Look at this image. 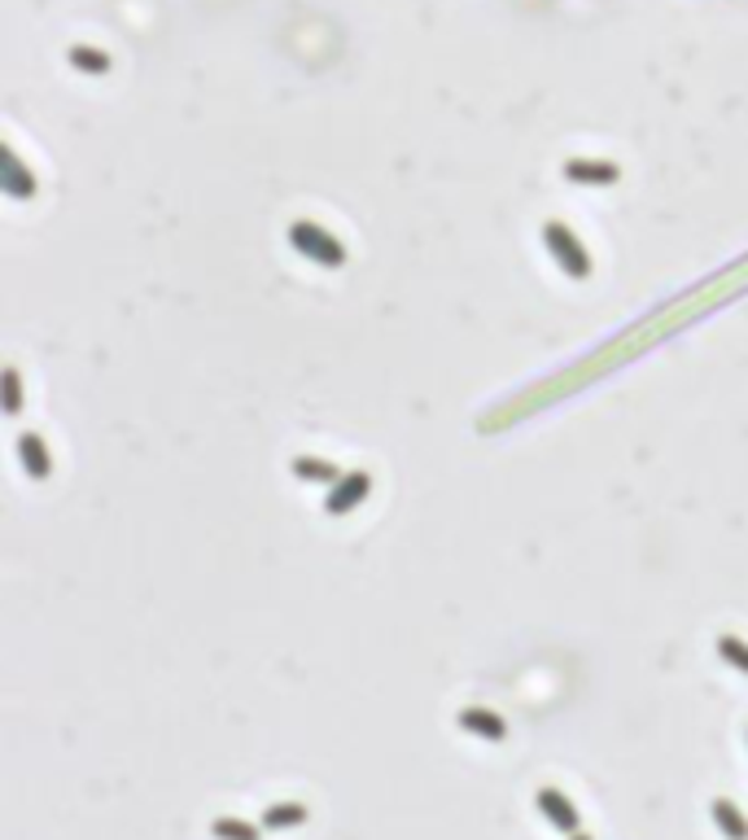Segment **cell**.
I'll list each match as a JSON object with an SVG mask.
<instances>
[{
    "mask_svg": "<svg viewBox=\"0 0 748 840\" xmlns=\"http://www.w3.org/2000/svg\"><path fill=\"white\" fill-rule=\"evenodd\" d=\"M539 810H543V819L556 828V832H565V837H574L578 828H582V819H578V810H574V802L560 793V788H539Z\"/></svg>",
    "mask_w": 748,
    "mask_h": 840,
    "instance_id": "3957f363",
    "label": "cell"
},
{
    "mask_svg": "<svg viewBox=\"0 0 748 840\" xmlns=\"http://www.w3.org/2000/svg\"><path fill=\"white\" fill-rule=\"evenodd\" d=\"M298 824H307V806L303 802H281V806L263 810V828L268 832H285V828H298Z\"/></svg>",
    "mask_w": 748,
    "mask_h": 840,
    "instance_id": "8992f818",
    "label": "cell"
},
{
    "mask_svg": "<svg viewBox=\"0 0 748 840\" xmlns=\"http://www.w3.org/2000/svg\"><path fill=\"white\" fill-rule=\"evenodd\" d=\"M710 815H714V824H718V832L727 840H748V819L727 802V797H718L714 806H710Z\"/></svg>",
    "mask_w": 748,
    "mask_h": 840,
    "instance_id": "5b68a950",
    "label": "cell"
},
{
    "mask_svg": "<svg viewBox=\"0 0 748 840\" xmlns=\"http://www.w3.org/2000/svg\"><path fill=\"white\" fill-rule=\"evenodd\" d=\"M215 837L219 840H259V828L246 819H215Z\"/></svg>",
    "mask_w": 748,
    "mask_h": 840,
    "instance_id": "30bf717a",
    "label": "cell"
},
{
    "mask_svg": "<svg viewBox=\"0 0 748 840\" xmlns=\"http://www.w3.org/2000/svg\"><path fill=\"white\" fill-rule=\"evenodd\" d=\"M290 241L298 246V254H307V259H316V263H325V268H342V263H347V246L333 241L325 228H316V224H307V219H298V224L290 228Z\"/></svg>",
    "mask_w": 748,
    "mask_h": 840,
    "instance_id": "6da1fadb",
    "label": "cell"
},
{
    "mask_svg": "<svg viewBox=\"0 0 748 840\" xmlns=\"http://www.w3.org/2000/svg\"><path fill=\"white\" fill-rule=\"evenodd\" d=\"M543 241H547V250H552V259L574 276V281H582L587 272H591V259H587V250L578 246V237L569 232V228H560V224H547L543 228Z\"/></svg>",
    "mask_w": 748,
    "mask_h": 840,
    "instance_id": "7a4b0ae2",
    "label": "cell"
},
{
    "mask_svg": "<svg viewBox=\"0 0 748 840\" xmlns=\"http://www.w3.org/2000/svg\"><path fill=\"white\" fill-rule=\"evenodd\" d=\"M718 657H723L727 666H736V670H745L748 674V644L745 639H736V635H718Z\"/></svg>",
    "mask_w": 748,
    "mask_h": 840,
    "instance_id": "ba28073f",
    "label": "cell"
},
{
    "mask_svg": "<svg viewBox=\"0 0 748 840\" xmlns=\"http://www.w3.org/2000/svg\"><path fill=\"white\" fill-rule=\"evenodd\" d=\"M460 727L468 731V736H477V740H490V745H499L503 736H508V723L499 718V714H490V710H464L460 714Z\"/></svg>",
    "mask_w": 748,
    "mask_h": 840,
    "instance_id": "277c9868",
    "label": "cell"
},
{
    "mask_svg": "<svg viewBox=\"0 0 748 840\" xmlns=\"http://www.w3.org/2000/svg\"><path fill=\"white\" fill-rule=\"evenodd\" d=\"M298 473H307V477H311V473H316V477H333V468H325V464H316V468H311L307 459H298Z\"/></svg>",
    "mask_w": 748,
    "mask_h": 840,
    "instance_id": "8fae6325",
    "label": "cell"
},
{
    "mask_svg": "<svg viewBox=\"0 0 748 840\" xmlns=\"http://www.w3.org/2000/svg\"><path fill=\"white\" fill-rule=\"evenodd\" d=\"M565 175L578 180V184H613V180H617V167H613V162H569Z\"/></svg>",
    "mask_w": 748,
    "mask_h": 840,
    "instance_id": "52a82bcc",
    "label": "cell"
},
{
    "mask_svg": "<svg viewBox=\"0 0 748 840\" xmlns=\"http://www.w3.org/2000/svg\"><path fill=\"white\" fill-rule=\"evenodd\" d=\"M70 61H75L83 75H101V70H110V57H105V53H97V48H83V44H75V48H70Z\"/></svg>",
    "mask_w": 748,
    "mask_h": 840,
    "instance_id": "9c48e42d",
    "label": "cell"
},
{
    "mask_svg": "<svg viewBox=\"0 0 748 840\" xmlns=\"http://www.w3.org/2000/svg\"><path fill=\"white\" fill-rule=\"evenodd\" d=\"M569 840H591V837H587V832H574V837H569Z\"/></svg>",
    "mask_w": 748,
    "mask_h": 840,
    "instance_id": "7c38bea8",
    "label": "cell"
}]
</instances>
